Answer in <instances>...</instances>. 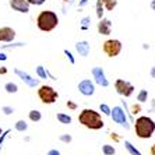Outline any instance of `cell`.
<instances>
[{"mask_svg": "<svg viewBox=\"0 0 155 155\" xmlns=\"http://www.w3.org/2000/svg\"><path fill=\"white\" fill-rule=\"evenodd\" d=\"M78 122L90 130H101L104 127V120L101 115L95 112L94 109H84L78 115Z\"/></svg>", "mask_w": 155, "mask_h": 155, "instance_id": "obj_1", "label": "cell"}, {"mask_svg": "<svg viewBox=\"0 0 155 155\" xmlns=\"http://www.w3.org/2000/svg\"><path fill=\"white\" fill-rule=\"evenodd\" d=\"M59 24V18H58V14L54 11H51V10H43L41 11L38 17H36V25L41 31L43 32H51L53 31Z\"/></svg>", "mask_w": 155, "mask_h": 155, "instance_id": "obj_2", "label": "cell"}, {"mask_svg": "<svg viewBox=\"0 0 155 155\" xmlns=\"http://www.w3.org/2000/svg\"><path fill=\"white\" fill-rule=\"evenodd\" d=\"M134 129H136V136L138 138L147 140V138H151L154 134L155 122L148 116H140L134 123Z\"/></svg>", "mask_w": 155, "mask_h": 155, "instance_id": "obj_3", "label": "cell"}, {"mask_svg": "<svg viewBox=\"0 0 155 155\" xmlns=\"http://www.w3.org/2000/svg\"><path fill=\"white\" fill-rule=\"evenodd\" d=\"M38 97H39V99L43 102V104L51 105V104H54V102L58 101L59 94L51 85H41L39 90H38Z\"/></svg>", "mask_w": 155, "mask_h": 155, "instance_id": "obj_4", "label": "cell"}, {"mask_svg": "<svg viewBox=\"0 0 155 155\" xmlns=\"http://www.w3.org/2000/svg\"><path fill=\"white\" fill-rule=\"evenodd\" d=\"M102 51L108 58H116L122 51V43L117 39H108L102 45Z\"/></svg>", "mask_w": 155, "mask_h": 155, "instance_id": "obj_5", "label": "cell"}, {"mask_svg": "<svg viewBox=\"0 0 155 155\" xmlns=\"http://www.w3.org/2000/svg\"><path fill=\"white\" fill-rule=\"evenodd\" d=\"M110 116H112V119H113L115 123H117V124H120V126L129 129L127 117H126V115H124V110H123L120 106H115L113 109H110Z\"/></svg>", "mask_w": 155, "mask_h": 155, "instance_id": "obj_6", "label": "cell"}, {"mask_svg": "<svg viewBox=\"0 0 155 155\" xmlns=\"http://www.w3.org/2000/svg\"><path fill=\"white\" fill-rule=\"evenodd\" d=\"M115 88L117 91V94L123 95V97H130L134 92V87L130 83L124 81V80H116L115 81Z\"/></svg>", "mask_w": 155, "mask_h": 155, "instance_id": "obj_7", "label": "cell"}, {"mask_svg": "<svg viewBox=\"0 0 155 155\" xmlns=\"http://www.w3.org/2000/svg\"><path fill=\"white\" fill-rule=\"evenodd\" d=\"M78 91L83 95H85V97H91V95H94V92H95V87L91 80H83V81L78 84Z\"/></svg>", "mask_w": 155, "mask_h": 155, "instance_id": "obj_8", "label": "cell"}, {"mask_svg": "<svg viewBox=\"0 0 155 155\" xmlns=\"http://www.w3.org/2000/svg\"><path fill=\"white\" fill-rule=\"evenodd\" d=\"M10 7L20 13H28L29 11V3L27 0H10Z\"/></svg>", "mask_w": 155, "mask_h": 155, "instance_id": "obj_9", "label": "cell"}, {"mask_svg": "<svg viewBox=\"0 0 155 155\" xmlns=\"http://www.w3.org/2000/svg\"><path fill=\"white\" fill-rule=\"evenodd\" d=\"M15 36V31L10 27L0 28V42H11Z\"/></svg>", "mask_w": 155, "mask_h": 155, "instance_id": "obj_10", "label": "cell"}, {"mask_svg": "<svg viewBox=\"0 0 155 155\" xmlns=\"http://www.w3.org/2000/svg\"><path fill=\"white\" fill-rule=\"evenodd\" d=\"M92 76H94L97 84H99V85H102V87H108L109 85L108 80H106V77H105L104 70H102L101 67H95V69H92Z\"/></svg>", "mask_w": 155, "mask_h": 155, "instance_id": "obj_11", "label": "cell"}, {"mask_svg": "<svg viewBox=\"0 0 155 155\" xmlns=\"http://www.w3.org/2000/svg\"><path fill=\"white\" fill-rule=\"evenodd\" d=\"M98 32L101 35H109L112 32V22L109 21L108 18H104L98 22Z\"/></svg>", "mask_w": 155, "mask_h": 155, "instance_id": "obj_12", "label": "cell"}, {"mask_svg": "<svg viewBox=\"0 0 155 155\" xmlns=\"http://www.w3.org/2000/svg\"><path fill=\"white\" fill-rule=\"evenodd\" d=\"M15 74H17L20 78L24 81V83H27L29 87H35V85H38V80H35V78H32V77L29 76V74H27V73H22L21 70H15Z\"/></svg>", "mask_w": 155, "mask_h": 155, "instance_id": "obj_13", "label": "cell"}, {"mask_svg": "<svg viewBox=\"0 0 155 155\" xmlns=\"http://www.w3.org/2000/svg\"><path fill=\"white\" fill-rule=\"evenodd\" d=\"M76 49H77V52L83 56V58H87V56H88V53H90V45H88V42H85V41L77 42Z\"/></svg>", "mask_w": 155, "mask_h": 155, "instance_id": "obj_14", "label": "cell"}, {"mask_svg": "<svg viewBox=\"0 0 155 155\" xmlns=\"http://www.w3.org/2000/svg\"><path fill=\"white\" fill-rule=\"evenodd\" d=\"M58 120L61 123V124H70L71 123V117L69 115H64V113H58Z\"/></svg>", "mask_w": 155, "mask_h": 155, "instance_id": "obj_15", "label": "cell"}, {"mask_svg": "<svg viewBox=\"0 0 155 155\" xmlns=\"http://www.w3.org/2000/svg\"><path fill=\"white\" fill-rule=\"evenodd\" d=\"M124 145H126V150L130 152L131 155H141V152L138 151L136 147H133V144L130 141H124Z\"/></svg>", "mask_w": 155, "mask_h": 155, "instance_id": "obj_16", "label": "cell"}, {"mask_svg": "<svg viewBox=\"0 0 155 155\" xmlns=\"http://www.w3.org/2000/svg\"><path fill=\"white\" fill-rule=\"evenodd\" d=\"M4 90L7 91L8 94H15L18 91V87H17V84H14V83H7L4 85Z\"/></svg>", "mask_w": 155, "mask_h": 155, "instance_id": "obj_17", "label": "cell"}, {"mask_svg": "<svg viewBox=\"0 0 155 155\" xmlns=\"http://www.w3.org/2000/svg\"><path fill=\"white\" fill-rule=\"evenodd\" d=\"M102 4H105V7H106V10H113V8L116 7V4H117V2L116 0H101Z\"/></svg>", "mask_w": 155, "mask_h": 155, "instance_id": "obj_18", "label": "cell"}, {"mask_svg": "<svg viewBox=\"0 0 155 155\" xmlns=\"http://www.w3.org/2000/svg\"><path fill=\"white\" fill-rule=\"evenodd\" d=\"M28 129V124L25 123V120H18L17 123H15V130L17 131H25V130Z\"/></svg>", "mask_w": 155, "mask_h": 155, "instance_id": "obj_19", "label": "cell"}, {"mask_svg": "<svg viewBox=\"0 0 155 155\" xmlns=\"http://www.w3.org/2000/svg\"><path fill=\"white\" fill-rule=\"evenodd\" d=\"M102 152H104L105 155H115L116 150H115V148H113V145L105 144L104 147H102Z\"/></svg>", "mask_w": 155, "mask_h": 155, "instance_id": "obj_20", "label": "cell"}, {"mask_svg": "<svg viewBox=\"0 0 155 155\" xmlns=\"http://www.w3.org/2000/svg\"><path fill=\"white\" fill-rule=\"evenodd\" d=\"M41 117H42V115H41L39 110H31V112H29V119L32 120V122H35V123L39 122Z\"/></svg>", "mask_w": 155, "mask_h": 155, "instance_id": "obj_21", "label": "cell"}, {"mask_svg": "<svg viewBox=\"0 0 155 155\" xmlns=\"http://www.w3.org/2000/svg\"><path fill=\"white\" fill-rule=\"evenodd\" d=\"M147 98H148L147 90H141L140 92H138V95H137V101L138 102H145L147 101Z\"/></svg>", "mask_w": 155, "mask_h": 155, "instance_id": "obj_22", "label": "cell"}, {"mask_svg": "<svg viewBox=\"0 0 155 155\" xmlns=\"http://www.w3.org/2000/svg\"><path fill=\"white\" fill-rule=\"evenodd\" d=\"M36 73H38V76H39L41 78H48V74H46V71L43 70L42 66H38V67H36Z\"/></svg>", "mask_w": 155, "mask_h": 155, "instance_id": "obj_23", "label": "cell"}, {"mask_svg": "<svg viewBox=\"0 0 155 155\" xmlns=\"http://www.w3.org/2000/svg\"><path fill=\"white\" fill-rule=\"evenodd\" d=\"M102 2L101 0H98V3H97V14H98V18H102Z\"/></svg>", "mask_w": 155, "mask_h": 155, "instance_id": "obj_24", "label": "cell"}, {"mask_svg": "<svg viewBox=\"0 0 155 155\" xmlns=\"http://www.w3.org/2000/svg\"><path fill=\"white\" fill-rule=\"evenodd\" d=\"M99 108H101V110L105 113V115H110V108H109L108 105L101 104V106H99Z\"/></svg>", "mask_w": 155, "mask_h": 155, "instance_id": "obj_25", "label": "cell"}, {"mask_svg": "<svg viewBox=\"0 0 155 155\" xmlns=\"http://www.w3.org/2000/svg\"><path fill=\"white\" fill-rule=\"evenodd\" d=\"M60 141H63V143H70V141H71V136H70V134H63V136H60Z\"/></svg>", "mask_w": 155, "mask_h": 155, "instance_id": "obj_26", "label": "cell"}, {"mask_svg": "<svg viewBox=\"0 0 155 155\" xmlns=\"http://www.w3.org/2000/svg\"><path fill=\"white\" fill-rule=\"evenodd\" d=\"M29 4H35V6H41L45 3V0H27Z\"/></svg>", "mask_w": 155, "mask_h": 155, "instance_id": "obj_27", "label": "cell"}, {"mask_svg": "<svg viewBox=\"0 0 155 155\" xmlns=\"http://www.w3.org/2000/svg\"><path fill=\"white\" fill-rule=\"evenodd\" d=\"M2 110H3V112H4V115H11V113L14 112V109H13V108H10V106H4V108L2 109Z\"/></svg>", "mask_w": 155, "mask_h": 155, "instance_id": "obj_28", "label": "cell"}, {"mask_svg": "<svg viewBox=\"0 0 155 155\" xmlns=\"http://www.w3.org/2000/svg\"><path fill=\"white\" fill-rule=\"evenodd\" d=\"M140 110H141V106H140V105H133V106H131V113H133V115L138 113Z\"/></svg>", "mask_w": 155, "mask_h": 155, "instance_id": "obj_29", "label": "cell"}, {"mask_svg": "<svg viewBox=\"0 0 155 155\" xmlns=\"http://www.w3.org/2000/svg\"><path fill=\"white\" fill-rule=\"evenodd\" d=\"M67 108H69V109H71V110H76V109H77V105L74 104V102L69 101V102H67Z\"/></svg>", "mask_w": 155, "mask_h": 155, "instance_id": "obj_30", "label": "cell"}, {"mask_svg": "<svg viewBox=\"0 0 155 155\" xmlns=\"http://www.w3.org/2000/svg\"><path fill=\"white\" fill-rule=\"evenodd\" d=\"M48 155H60V152L58 150H51V151L48 152Z\"/></svg>", "mask_w": 155, "mask_h": 155, "instance_id": "obj_31", "label": "cell"}, {"mask_svg": "<svg viewBox=\"0 0 155 155\" xmlns=\"http://www.w3.org/2000/svg\"><path fill=\"white\" fill-rule=\"evenodd\" d=\"M88 21H90V18H84V20H83V28H87V24H88Z\"/></svg>", "mask_w": 155, "mask_h": 155, "instance_id": "obj_32", "label": "cell"}, {"mask_svg": "<svg viewBox=\"0 0 155 155\" xmlns=\"http://www.w3.org/2000/svg\"><path fill=\"white\" fill-rule=\"evenodd\" d=\"M150 154H151V155H155V144L151 145V148H150Z\"/></svg>", "mask_w": 155, "mask_h": 155, "instance_id": "obj_33", "label": "cell"}, {"mask_svg": "<svg viewBox=\"0 0 155 155\" xmlns=\"http://www.w3.org/2000/svg\"><path fill=\"white\" fill-rule=\"evenodd\" d=\"M66 54H67V56H69V59H70V60H71V63H74V59H73L71 53H70V52H67V51H66Z\"/></svg>", "mask_w": 155, "mask_h": 155, "instance_id": "obj_34", "label": "cell"}, {"mask_svg": "<svg viewBox=\"0 0 155 155\" xmlns=\"http://www.w3.org/2000/svg\"><path fill=\"white\" fill-rule=\"evenodd\" d=\"M110 138H113L115 141H119V137H117L116 134H110Z\"/></svg>", "mask_w": 155, "mask_h": 155, "instance_id": "obj_35", "label": "cell"}, {"mask_svg": "<svg viewBox=\"0 0 155 155\" xmlns=\"http://www.w3.org/2000/svg\"><path fill=\"white\" fill-rule=\"evenodd\" d=\"M151 76L155 78V67H152V69H151Z\"/></svg>", "mask_w": 155, "mask_h": 155, "instance_id": "obj_36", "label": "cell"}, {"mask_svg": "<svg viewBox=\"0 0 155 155\" xmlns=\"http://www.w3.org/2000/svg\"><path fill=\"white\" fill-rule=\"evenodd\" d=\"M0 73H2V74H4V73H7V70L3 67V69H0Z\"/></svg>", "mask_w": 155, "mask_h": 155, "instance_id": "obj_37", "label": "cell"}, {"mask_svg": "<svg viewBox=\"0 0 155 155\" xmlns=\"http://www.w3.org/2000/svg\"><path fill=\"white\" fill-rule=\"evenodd\" d=\"M0 59H2V60H4V59H6V56H4L3 53H0Z\"/></svg>", "mask_w": 155, "mask_h": 155, "instance_id": "obj_38", "label": "cell"}, {"mask_svg": "<svg viewBox=\"0 0 155 155\" xmlns=\"http://www.w3.org/2000/svg\"><path fill=\"white\" fill-rule=\"evenodd\" d=\"M87 3V0H83V2H81V6H83V4H85Z\"/></svg>", "mask_w": 155, "mask_h": 155, "instance_id": "obj_39", "label": "cell"}, {"mask_svg": "<svg viewBox=\"0 0 155 155\" xmlns=\"http://www.w3.org/2000/svg\"><path fill=\"white\" fill-rule=\"evenodd\" d=\"M2 133H3V131H2V129H0V134H2Z\"/></svg>", "mask_w": 155, "mask_h": 155, "instance_id": "obj_40", "label": "cell"}, {"mask_svg": "<svg viewBox=\"0 0 155 155\" xmlns=\"http://www.w3.org/2000/svg\"><path fill=\"white\" fill-rule=\"evenodd\" d=\"M64 2H69V0H64Z\"/></svg>", "mask_w": 155, "mask_h": 155, "instance_id": "obj_41", "label": "cell"}]
</instances>
